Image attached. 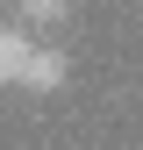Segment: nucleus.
<instances>
[{"label":"nucleus","instance_id":"nucleus-2","mask_svg":"<svg viewBox=\"0 0 143 150\" xmlns=\"http://www.w3.org/2000/svg\"><path fill=\"white\" fill-rule=\"evenodd\" d=\"M29 57H36V43H29V36H22V29H0V86H22Z\"/></svg>","mask_w":143,"mask_h":150},{"label":"nucleus","instance_id":"nucleus-1","mask_svg":"<svg viewBox=\"0 0 143 150\" xmlns=\"http://www.w3.org/2000/svg\"><path fill=\"white\" fill-rule=\"evenodd\" d=\"M64 71H72L64 50H36L29 71H22V86H29V93H57V86H64Z\"/></svg>","mask_w":143,"mask_h":150},{"label":"nucleus","instance_id":"nucleus-3","mask_svg":"<svg viewBox=\"0 0 143 150\" xmlns=\"http://www.w3.org/2000/svg\"><path fill=\"white\" fill-rule=\"evenodd\" d=\"M64 0H22V22H57Z\"/></svg>","mask_w":143,"mask_h":150}]
</instances>
